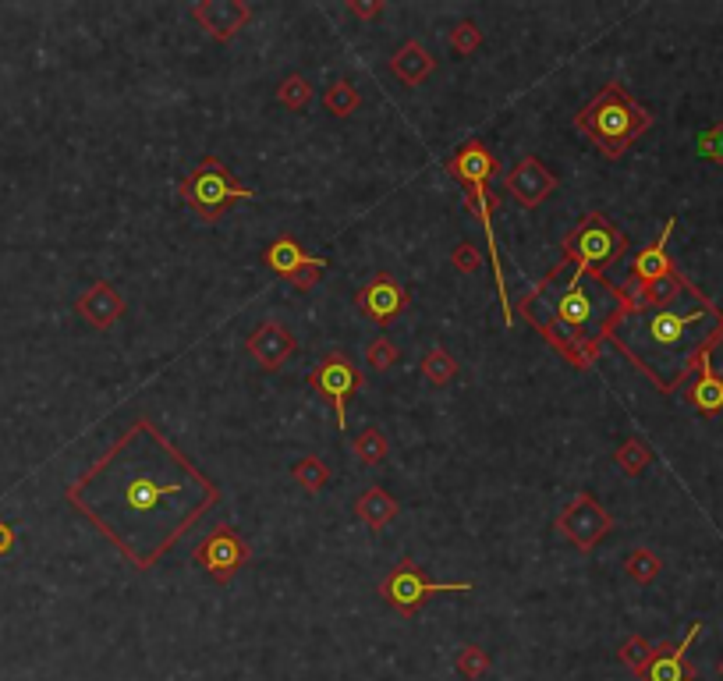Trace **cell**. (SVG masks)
<instances>
[{"mask_svg": "<svg viewBox=\"0 0 723 681\" xmlns=\"http://www.w3.org/2000/svg\"><path fill=\"white\" fill-rule=\"evenodd\" d=\"M64 497L132 568L149 572L217 508L220 486L149 419H135Z\"/></svg>", "mask_w": 723, "mask_h": 681, "instance_id": "cell-1", "label": "cell"}, {"mask_svg": "<svg viewBox=\"0 0 723 681\" xmlns=\"http://www.w3.org/2000/svg\"><path fill=\"white\" fill-rule=\"evenodd\" d=\"M607 341L653 380L656 391L674 394L699 362L713 355L723 341V313L688 281V288L660 309L631 306L610 327Z\"/></svg>", "mask_w": 723, "mask_h": 681, "instance_id": "cell-2", "label": "cell"}, {"mask_svg": "<svg viewBox=\"0 0 723 681\" xmlns=\"http://www.w3.org/2000/svg\"><path fill=\"white\" fill-rule=\"evenodd\" d=\"M628 309L631 295L624 284H610L607 277L585 274L560 259L536 288L518 298L514 313H521V320L564 362L575 369H592L610 327Z\"/></svg>", "mask_w": 723, "mask_h": 681, "instance_id": "cell-3", "label": "cell"}, {"mask_svg": "<svg viewBox=\"0 0 723 681\" xmlns=\"http://www.w3.org/2000/svg\"><path fill=\"white\" fill-rule=\"evenodd\" d=\"M653 114H649L621 82H610L599 96H592V103H585L575 114L578 135L592 142L607 160H621L638 135H646L653 128Z\"/></svg>", "mask_w": 723, "mask_h": 681, "instance_id": "cell-4", "label": "cell"}, {"mask_svg": "<svg viewBox=\"0 0 723 681\" xmlns=\"http://www.w3.org/2000/svg\"><path fill=\"white\" fill-rule=\"evenodd\" d=\"M178 199L203 220H220L224 213H231L245 199H256L249 185H241L234 178V171L217 157H203L195 164V171H188L178 185Z\"/></svg>", "mask_w": 723, "mask_h": 681, "instance_id": "cell-5", "label": "cell"}, {"mask_svg": "<svg viewBox=\"0 0 723 681\" xmlns=\"http://www.w3.org/2000/svg\"><path fill=\"white\" fill-rule=\"evenodd\" d=\"M628 249H631V242L621 227H614L603 213L592 210V213H585V217L578 220L575 231L560 242V259L571 263V267L585 270V274L603 277L610 263H617Z\"/></svg>", "mask_w": 723, "mask_h": 681, "instance_id": "cell-6", "label": "cell"}, {"mask_svg": "<svg viewBox=\"0 0 723 681\" xmlns=\"http://www.w3.org/2000/svg\"><path fill=\"white\" fill-rule=\"evenodd\" d=\"M472 582H433L426 579L419 564L412 557H401V561L390 568V575L380 582V596L387 607H394L401 618H415V614L426 607L433 596L440 593H472Z\"/></svg>", "mask_w": 723, "mask_h": 681, "instance_id": "cell-7", "label": "cell"}, {"mask_svg": "<svg viewBox=\"0 0 723 681\" xmlns=\"http://www.w3.org/2000/svg\"><path fill=\"white\" fill-rule=\"evenodd\" d=\"M309 387L319 398L330 401V408L337 412V430H344L348 426V401L362 391V373H358L355 362L344 352H327L312 366Z\"/></svg>", "mask_w": 723, "mask_h": 681, "instance_id": "cell-8", "label": "cell"}, {"mask_svg": "<svg viewBox=\"0 0 723 681\" xmlns=\"http://www.w3.org/2000/svg\"><path fill=\"white\" fill-rule=\"evenodd\" d=\"M249 554H252L249 543L241 540L231 525H217V529H210V536H203V540L195 543L192 561L199 564V568H206L213 582L227 586V582H234V575L245 568Z\"/></svg>", "mask_w": 723, "mask_h": 681, "instance_id": "cell-9", "label": "cell"}, {"mask_svg": "<svg viewBox=\"0 0 723 681\" xmlns=\"http://www.w3.org/2000/svg\"><path fill=\"white\" fill-rule=\"evenodd\" d=\"M553 525H557V533L564 536V540H571L582 554H589V550L614 529V518H610V511L592 494H575Z\"/></svg>", "mask_w": 723, "mask_h": 681, "instance_id": "cell-10", "label": "cell"}, {"mask_svg": "<svg viewBox=\"0 0 723 681\" xmlns=\"http://www.w3.org/2000/svg\"><path fill=\"white\" fill-rule=\"evenodd\" d=\"M355 306L358 313L366 316L376 327H390L401 313H408L412 306V295L394 274H373L362 288L355 291Z\"/></svg>", "mask_w": 723, "mask_h": 681, "instance_id": "cell-11", "label": "cell"}, {"mask_svg": "<svg viewBox=\"0 0 723 681\" xmlns=\"http://www.w3.org/2000/svg\"><path fill=\"white\" fill-rule=\"evenodd\" d=\"M500 199L490 192V185H479V188H465V210L472 213L475 220L482 224L486 231V256L493 263V277H497V291H500V306H504V323L511 327L514 313L507 306V277H504V263H500V249H497V231H493V213H497Z\"/></svg>", "mask_w": 723, "mask_h": 681, "instance_id": "cell-12", "label": "cell"}, {"mask_svg": "<svg viewBox=\"0 0 723 681\" xmlns=\"http://www.w3.org/2000/svg\"><path fill=\"white\" fill-rule=\"evenodd\" d=\"M699 632H702V621H695L681 642H656L653 660H649L646 671L638 674V681H695L699 671H695V664L688 660V650H692V642Z\"/></svg>", "mask_w": 723, "mask_h": 681, "instance_id": "cell-13", "label": "cell"}, {"mask_svg": "<svg viewBox=\"0 0 723 681\" xmlns=\"http://www.w3.org/2000/svg\"><path fill=\"white\" fill-rule=\"evenodd\" d=\"M504 188L518 206L536 210L539 203H546V196H550L553 188H557V178H553V171L539 157H521L518 164L507 171Z\"/></svg>", "mask_w": 723, "mask_h": 681, "instance_id": "cell-14", "label": "cell"}, {"mask_svg": "<svg viewBox=\"0 0 723 681\" xmlns=\"http://www.w3.org/2000/svg\"><path fill=\"white\" fill-rule=\"evenodd\" d=\"M444 171L451 174L454 181H461L465 188H479L497 178L500 160L493 157V149L482 139H468L465 146H458L451 157L444 160Z\"/></svg>", "mask_w": 723, "mask_h": 681, "instance_id": "cell-15", "label": "cell"}, {"mask_svg": "<svg viewBox=\"0 0 723 681\" xmlns=\"http://www.w3.org/2000/svg\"><path fill=\"white\" fill-rule=\"evenodd\" d=\"M192 18L210 32L213 40L231 43L252 22V8L245 0H199L192 8Z\"/></svg>", "mask_w": 723, "mask_h": 681, "instance_id": "cell-16", "label": "cell"}, {"mask_svg": "<svg viewBox=\"0 0 723 681\" xmlns=\"http://www.w3.org/2000/svg\"><path fill=\"white\" fill-rule=\"evenodd\" d=\"M295 348H298L295 334H291V330L284 327V323H277V320L259 323L256 334L249 337V355L256 359L259 369H266V373L284 366V362L295 355Z\"/></svg>", "mask_w": 723, "mask_h": 681, "instance_id": "cell-17", "label": "cell"}, {"mask_svg": "<svg viewBox=\"0 0 723 681\" xmlns=\"http://www.w3.org/2000/svg\"><path fill=\"white\" fill-rule=\"evenodd\" d=\"M75 313L82 316L89 327L110 330L117 320H121V316H125V298H121V291H117L114 284L96 281V284H89L82 295H78Z\"/></svg>", "mask_w": 723, "mask_h": 681, "instance_id": "cell-18", "label": "cell"}, {"mask_svg": "<svg viewBox=\"0 0 723 681\" xmlns=\"http://www.w3.org/2000/svg\"><path fill=\"white\" fill-rule=\"evenodd\" d=\"M674 227H677V217H670L667 224H663L660 238L638 252L635 263H631L628 284H656V281H667V277L677 274L674 263H670V256H667V242H670V235H674Z\"/></svg>", "mask_w": 723, "mask_h": 681, "instance_id": "cell-19", "label": "cell"}, {"mask_svg": "<svg viewBox=\"0 0 723 681\" xmlns=\"http://www.w3.org/2000/svg\"><path fill=\"white\" fill-rule=\"evenodd\" d=\"M390 71H394L397 82H405L408 89H415L436 71V57L429 54L419 40H408V43H401V50H397L394 57H390Z\"/></svg>", "mask_w": 723, "mask_h": 681, "instance_id": "cell-20", "label": "cell"}, {"mask_svg": "<svg viewBox=\"0 0 723 681\" xmlns=\"http://www.w3.org/2000/svg\"><path fill=\"white\" fill-rule=\"evenodd\" d=\"M688 401L695 405V412L702 415H716L723 412V380L713 369V355L699 362V373H695V384L688 387Z\"/></svg>", "mask_w": 723, "mask_h": 681, "instance_id": "cell-21", "label": "cell"}, {"mask_svg": "<svg viewBox=\"0 0 723 681\" xmlns=\"http://www.w3.org/2000/svg\"><path fill=\"white\" fill-rule=\"evenodd\" d=\"M263 263L266 270H273L277 277H284V281H291V277L298 274V270L309 263V252L298 245V238L291 235H280L277 242H270L263 249Z\"/></svg>", "mask_w": 723, "mask_h": 681, "instance_id": "cell-22", "label": "cell"}, {"mask_svg": "<svg viewBox=\"0 0 723 681\" xmlns=\"http://www.w3.org/2000/svg\"><path fill=\"white\" fill-rule=\"evenodd\" d=\"M355 515L362 518V522H366L369 529H373V533H380L383 525L394 522L397 501L387 494V490H383V486H369L366 494H362V497L355 501Z\"/></svg>", "mask_w": 723, "mask_h": 681, "instance_id": "cell-23", "label": "cell"}, {"mask_svg": "<svg viewBox=\"0 0 723 681\" xmlns=\"http://www.w3.org/2000/svg\"><path fill=\"white\" fill-rule=\"evenodd\" d=\"M351 454H355L358 465H366V469H376V465L387 462V437H383L380 426H366V430L358 433L355 440H351Z\"/></svg>", "mask_w": 723, "mask_h": 681, "instance_id": "cell-24", "label": "cell"}, {"mask_svg": "<svg viewBox=\"0 0 723 681\" xmlns=\"http://www.w3.org/2000/svg\"><path fill=\"white\" fill-rule=\"evenodd\" d=\"M291 476H295V483L302 486L309 497L323 494V490H327V483H330V469H327V462H323L319 454H305V458H298V462L291 465Z\"/></svg>", "mask_w": 723, "mask_h": 681, "instance_id": "cell-25", "label": "cell"}, {"mask_svg": "<svg viewBox=\"0 0 723 681\" xmlns=\"http://www.w3.org/2000/svg\"><path fill=\"white\" fill-rule=\"evenodd\" d=\"M422 376H426L429 384H436V387L451 384L454 376H458V359H454L444 345H433L426 352V359H422Z\"/></svg>", "mask_w": 723, "mask_h": 681, "instance_id": "cell-26", "label": "cell"}, {"mask_svg": "<svg viewBox=\"0 0 723 681\" xmlns=\"http://www.w3.org/2000/svg\"><path fill=\"white\" fill-rule=\"evenodd\" d=\"M624 572H628V579H635V582H642V586H649V582L660 579L663 561H660V554H653L649 547H635L628 557H624Z\"/></svg>", "mask_w": 723, "mask_h": 681, "instance_id": "cell-27", "label": "cell"}, {"mask_svg": "<svg viewBox=\"0 0 723 681\" xmlns=\"http://www.w3.org/2000/svg\"><path fill=\"white\" fill-rule=\"evenodd\" d=\"M323 103H327V110L334 114V118H351V114L358 110V103H362V96H358V89L351 86L348 79H337L327 86Z\"/></svg>", "mask_w": 723, "mask_h": 681, "instance_id": "cell-28", "label": "cell"}, {"mask_svg": "<svg viewBox=\"0 0 723 681\" xmlns=\"http://www.w3.org/2000/svg\"><path fill=\"white\" fill-rule=\"evenodd\" d=\"M614 462H617V469H621L624 476H638V472L653 462V451H649V444H642L638 437H631V440H624V444L614 451Z\"/></svg>", "mask_w": 723, "mask_h": 681, "instance_id": "cell-29", "label": "cell"}, {"mask_svg": "<svg viewBox=\"0 0 723 681\" xmlns=\"http://www.w3.org/2000/svg\"><path fill=\"white\" fill-rule=\"evenodd\" d=\"M653 642L646 639V635H628V639L621 642V650H617V660H621L628 671L642 674L649 667V660H653Z\"/></svg>", "mask_w": 723, "mask_h": 681, "instance_id": "cell-30", "label": "cell"}, {"mask_svg": "<svg viewBox=\"0 0 723 681\" xmlns=\"http://www.w3.org/2000/svg\"><path fill=\"white\" fill-rule=\"evenodd\" d=\"M454 667H458L468 681H479V678L490 674L493 660H490V653L482 650V646H472V642H468V646H461V650L454 653Z\"/></svg>", "mask_w": 723, "mask_h": 681, "instance_id": "cell-31", "label": "cell"}, {"mask_svg": "<svg viewBox=\"0 0 723 681\" xmlns=\"http://www.w3.org/2000/svg\"><path fill=\"white\" fill-rule=\"evenodd\" d=\"M277 103L288 110H305L312 103V86L305 75H288V79H280L277 86Z\"/></svg>", "mask_w": 723, "mask_h": 681, "instance_id": "cell-32", "label": "cell"}, {"mask_svg": "<svg viewBox=\"0 0 723 681\" xmlns=\"http://www.w3.org/2000/svg\"><path fill=\"white\" fill-rule=\"evenodd\" d=\"M479 47H482V29L472 22V18H461V22L451 29V50L458 57H468V54H475Z\"/></svg>", "mask_w": 723, "mask_h": 681, "instance_id": "cell-33", "label": "cell"}, {"mask_svg": "<svg viewBox=\"0 0 723 681\" xmlns=\"http://www.w3.org/2000/svg\"><path fill=\"white\" fill-rule=\"evenodd\" d=\"M401 359V352H397V345L390 341V337H376L373 345L366 348V362L369 369H380V373H387V369H394V362Z\"/></svg>", "mask_w": 723, "mask_h": 681, "instance_id": "cell-34", "label": "cell"}, {"mask_svg": "<svg viewBox=\"0 0 723 681\" xmlns=\"http://www.w3.org/2000/svg\"><path fill=\"white\" fill-rule=\"evenodd\" d=\"M323 274H327V259H323V256H309V263H305V267L298 270V274L291 277L288 284H291L295 291H309V288H316L319 277H323Z\"/></svg>", "mask_w": 723, "mask_h": 681, "instance_id": "cell-35", "label": "cell"}, {"mask_svg": "<svg viewBox=\"0 0 723 681\" xmlns=\"http://www.w3.org/2000/svg\"><path fill=\"white\" fill-rule=\"evenodd\" d=\"M451 263H454V270H461V274H479V267H482L479 245L458 242V245H454V252H451Z\"/></svg>", "mask_w": 723, "mask_h": 681, "instance_id": "cell-36", "label": "cell"}, {"mask_svg": "<svg viewBox=\"0 0 723 681\" xmlns=\"http://www.w3.org/2000/svg\"><path fill=\"white\" fill-rule=\"evenodd\" d=\"M699 157L723 164V125H709L706 132L699 135Z\"/></svg>", "mask_w": 723, "mask_h": 681, "instance_id": "cell-37", "label": "cell"}, {"mask_svg": "<svg viewBox=\"0 0 723 681\" xmlns=\"http://www.w3.org/2000/svg\"><path fill=\"white\" fill-rule=\"evenodd\" d=\"M348 8L355 11L358 18H366V22H373V18H380V11H383V0H351Z\"/></svg>", "mask_w": 723, "mask_h": 681, "instance_id": "cell-38", "label": "cell"}, {"mask_svg": "<svg viewBox=\"0 0 723 681\" xmlns=\"http://www.w3.org/2000/svg\"><path fill=\"white\" fill-rule=\"evenodd\" d=\"M11 547H15V529L8 522H0V557L11 554Z\"/></svg>", "mask_w": 723, "mask_h": 681, "instance_id": "cell-39", "label": "cell"}, {"mask_svg": "<svg viewBox=\"0 0 723 681\" xmlns=\"http://www.w3.org/2000/svg\"><path fill=\"white\" fill-rule=\"evenodd\" d=\"M713 369L720 373V380H723V341H720V348L713 352Z\"/></svg>", "mask_w": 723, "mask_h": 681, "instance_id": "cell-40", "label": "cell"}, {"mask_svg": "<svg viewBox=\"0 0 723 681\" xmlns=\"http://www.w3.org/2000/svg\"><path fill=\"white\" fill-rule=\"evenodd\" d=\"M716 671H720V678H723V660H720V664H716Z\"/></svg>", "mask_w": 723, "mask_h": 681, "instance_id": "cell-41", "label": "cell"}]
</instances>
